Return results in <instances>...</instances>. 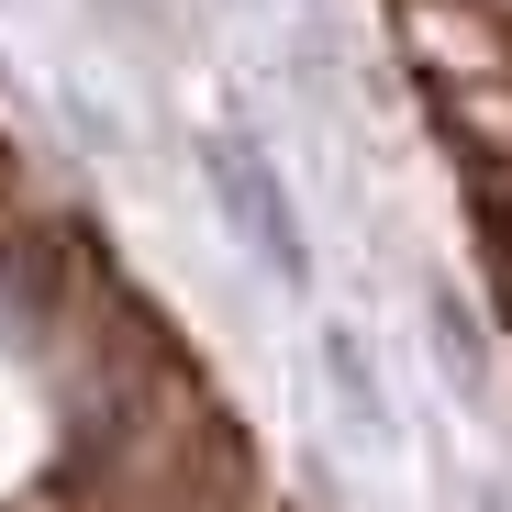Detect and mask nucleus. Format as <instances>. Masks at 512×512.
<instances>
[{
  "label": "nucleus",
  "instance_id": "20e7f679",
  "mask_svg": "<svg viewBox=\"0 0 512 512\" xmlns=\"http://www.w3.org/2000/svg\"><path fill=\"white\" fill-rule=\"evenodd\" d=\"M56 112H67V134L90 145V156H123V145H134V123H123V112H112L101 90H78V78H67V90H56Z\"/></svg>",
  "mask_w": 512,
  "mask_h": 512
},
{
  "label": "nucleus",
  "instance_id": "39448f33",
  "mask_svg": "<svg viewBox=\"0 0 512 512\" xmlns=\"http://www.w3.org/2000/svg\"><path fill=\"white\" fill-rule=\"evenodd\" d=\"M457 512H512V468H479V479H468V501H457Z\"/></svg>",
  "mask_w": 512,
  "mask_h": 512
},
{
  "label": "nucleus",
  "instance_id": "423d86ee",
  "mask_svg": "<svg viewBox=\"0 0 512 512\" xmlns=\"http://www.w3.org/2000/svg\"><path fill=\"white\" fill-rule=\"evenodd\" d=\"M12 90H23V78H12V56H0V101H12Z\"/></svg>",
  "mask_w": 512,
  "mask_h": 512
},
{
  "label": "nucleus",
  "instance_id": "7ed1b4c3",
  "mask_svg": "<svg viewBox=\"0 0 512 512\" xmlns=\"http://www.w3.org/2000/svg\"><path fill=\"white\" fill-rule=\"evenodd\" d=\"M423 357H435V379H446L457 412H490V401H501V334H490L479 290L446 279V268L423 279Z\"/></svg>",
  "mask_w": 512,
  "mask_h": 512
},
{
  "label": "nucleus",
  "instance_id": "f03ea898",
  "mask_svg": "<svg viewBox=\"0 0 512 512\" xmlns=\"http://www.w3.org/2000/svg\"><path fill=\"white\" fill-rule=\"evenodd\" d=\"M312 379H323V412H334L346 446L401 457V401H390V368H379V346H368L357 312H312Z\"/></svg>",
  "mask_w": 512,
  "mask_h": 512
},
{
  "label": "nucleus",
  "instance_id": "f257e3e1",
  "mask_svg": "<svg viewBox=\"0 0 512 512\" xmlns=\"http://www.w3.org/2000/svg\"><path fill=\"white\" fill-rule=\"evenodd\" d=\"M190 167H201V201H212V223L234 234V256H245L268 290L312 301V290H323V256H312L301 190H290V167L268 156V134H256V123H201V134H190Z\"/></svg>",
  "mask_w": 512,
  "mask_h": 512
}]
</instances>
